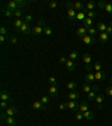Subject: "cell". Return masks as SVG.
Instances as JSON below:
<instances>
[{
  "mask_svg": "<svg viewBox=\"0 0 112 126\" xmlns=\"http://www.w3.org/2000/svg\"><path fill=\"white\" fill-rule=\"evenodd\" d=\"M97 16H98V14L95 13V11H87L86 13V17H89V18H97Z\"/></svg>",
  "mask_w": 112,
  "mask_h": 126,
  "instance_id": "cell-37",
  "label": "cell"
},
{
  "mask_svg": "<svg viewBox=\"0 0 112 126\" xmlns=\"http://www.w3.org/2000/svg\"><path fill=\"white\" fill-rule=\"evenodd\" d=\"M82 59H83V62L85 63V70L87 71V72H90V71H91V69H92V65H91L92 56H91V54L85 53V54H83Z\"/></svg>",
  "mask_w": 112,
  "mask_h": 126,
  "instance_id": "cell-1",
  "label": "cell"
},
{
  "mask_svg": "<svg viewBox=\"0 0 112 126\" xmlns=\"http://www.w3.org/2000/svg\"><path fill=\"white\" fill-rule=\"evenodd\" d=\"M16 2H17V5L19 6V7H23V6H25V5H27V1H24V0H15Z\"/></svg>",
  "mask_w": 112,
  "mask_h": 126,
  "instance_id": "cell-44",
  "label": "cell"
},
{
  "mask_svg": "<svg viewBox=\"0 0 112 126\" xmlns=\"http://www.w3.org/2000/svg\"><path fill=\"white\" fill-rule=\"evenodd\" d=\"M66 61H67V59H66L65 56H63V55L60 58V62H61V64H65Z\"/></svg>",
  "mask_w": 112,
  "mask_h": 126,
  "instance_id": "cell-52",
  "label": "cell"
},
{
  "mask_svg": "<svg viewBox=\"0 0 112 126\" xmlns=\"http://www.w3.org/2000/svg\"><path fill=\"white\" fill-rule=\"evenodd\" d=\"M89 110V105H87V102L86 101H82L80 104V111L81 113H84V111H87Z\"/></svg>",
  "mask_w": 112,
  "mask_h": 126,
  "instance_id": "cell-23",
  "label": "cell"
},
{
  "mask_svg": "<svg viewBox=\"0 0 112 126\" xmlns=\"http://www.w3.org/2000/svg\"><path fill=\"white\" fill-rule=\"evenodd\" d=\"M92 90H93V91H98V90H99V87H98V86H93V87H92Z\"/></svg>",
  "mask_w": 112,
  "mask_h": 126,
  "instance_id": "cell-54",
  "label": "cell"
},
{
  "mask_svg": "<svg viewBox=\"0 0 112 126\" xmlns=\"http://www.w3.org/2000/svg\"><path fill=\"white\" fill-rule=\"evenodd\" d=\"M98 7L97 2H94V1H89V2L86 3L85 6V10L87 11H94V9Z\"/></svg>",
  "mask_w": 112,
  "mask_h": 126,
  "instance_id": "cell-14",
  "label": "cell"
},
{
  "mask_svg": "<svg viewBox=\"0 0 112 126\" xmlns=\"http://www.w3.org/2000/svg\"><path fill=\"white\" fill-rule=\"evenodd\" d=\"M110 25H111V26H112V20H111V24H110Z\"/></svg>",
  "mask_w": 112,
  "mask_h": 126,
  "instance_id": "cell-56",
  "label": "cell"
},
{
  "mask_svg": "<svg viewBox=\"0 0 112 126\" xmlns=\"http://www.w3.org/2000/svg\"><path fill=\"white\" fill-rule=\"evenodd\" d=\"M97 33H98V29L94 28V27H90V28H87V34H89L90 36L95 37L97 36Z\"/></svg>",
  "mask_w": 112,
  "mask_h": 126,
  "instance_id": "cell-27",
  "label": "cell"
},
{
  "mask_svg": "<svg viewBox=\"0 0 112 126\" xmlns=\"http://www.w3.org/2000/svg\"><path fill=\"white\" fill-rule=\"evenodd\" d=\"M77 82L76 81H70L67 84H66V87H67V89L68 90H72V91H74V90L77 88Z\"/></svg>",
  "mask_w": 112,
  "mask_h": 126,
  "instance_id": "cell-21",
  "label": "cell"
},
{
  "mask_svg": "<svg viewBox=\"0 0 112 126\" xmlns=\"http://www.w3.org/2000/svg\"><path fill=\"white\" fill-rule=\"evenodd\" d=\"M93 68H94V70L97 71V72L98 71H102V63L98 61V62H95L93 64Z\"/></svg>",
  "mask_w": 112,
  "mask_h": 126,
  "instance_id": "cell-33",
  "label": "cell"
},
{
  "mask_svg": "<svg viewBox=\"0 0 112 126\" xmlns=\"http://www.w3.org/2000/svg\"><path fill=\"white\" fill-rule=\"evenodd\" d=\"M44 33L47 35V36H50V35L53 34V31L48 26H47V25H45V26H44Z\"/></svg>",
  "mask_w": 112,
  "mask_h": 126,
  "instance_id": "cell-36",
  "label": "cell"
},
{
  "mask_svg": "<svg viewBox=\"0 0 112 126\" xmlns=\"http://www.w3.org/2000/svg\"><path fill=\"white\" fill-rule=\"evenodd\" d=\"M58 3L56 2V1H50V2H48V7L52 8V9H55V8H57Z\"/></svg>",
  "mask_w": 112,
  "mask_h": 126,
  "instance_id": "cell-41",
  "label": "cell"
},
{
  "mask_svg": "<svg viewBox=\"0 0 112 126\" xmlns=\"http://www.w3.org/2000/svg\"><path fill=\"white\" fill-rule=\"evenodd\" d=\"M6 38H7V37H6L5 35H0V42H1V43H5L6 42Z\"/></svg>",
  "mask_w": 112,
  "mask_h": 126,
  "instance_id": "cell-53",
  "label": "cell"
},
{
  "mask_svg": "<svg viewBox=\"0 0 112 126\" xmlns=\"http://www.w3.org/2000/svg\"><path fill=\"white\" fill-rule=\"evenodd\" d=\"M82 41H83V43L86 45H93L94 43H95V37L86 35V36H84L83 38H82Z\"/></svg>",
  "mask_w": 112,
  "mask_h": 126,
  "instance_id": "cell-7",
  "label": "cell"
},
{
  "mask_svg": "<svg viewBox=\"0 0 112 126\" xmlns=\"http://www.w3.org/2000/svg\"><path fill=\"white\" fill-rule=\"evenodd\" d=\"M74 9H78L80 11L85 10V9H84L83 2H81V1H76V2H74Z\"/></svg>",
  "mask_w": 112,
  "mask_h": 126,
  "instance_id": "cell-25",
  "label": "cell"
},
{
  "mask_svg": "<svg viewBox=\"0 0 112 126\" xmlns=\"http://www.w3.org/2000/svg\"><path fill=\"white\" fill-rule=\"evenodd\" d=\"M18 113V108L17 107H9V108H7V109H6V111H5V114L7 116H15L16 114Z\"/></svg>",
  "mask_w": 112,
  "mask_h": 126,
  "instance_id": "cell-10",
  "label": "cell"
},
{
  "mask_svg": "<svg viewBox=\"0 0 112 126\" xmlns=\"http://www.w3.org/2000/svg\"><path fill=\"white\" fill-rule=\"evenodd\" d=\"M23 24H24V20H21V19H16V20L13 21V26H15V28L17 29V31H19V28L21 27Z\"/></svg>",
  "mask_w": 112,
  "mask_h": 126,
  "instance_id": "cell-28",
  "label": "cell"
},
{
  "mask_svg": "<svg viewBox=\"0 0 112 126\" xmlns=\"http://www.w3.org/2000/svg\"><path fill=\"white\" fill-rule=\"evenodd\" d=\"M83 117L85 119H87V121H92L94 118V114L92 111H90V110H87V111H84L83 113Z\"/></svg>",
  "mask_w": 112,
  "mask_h": 126,
  "instance_id": "cell-22",
  "label": "cell"
},
{
  "mask_svg": "<svg viewBox=\"0 0 112 126\" xmlns=\"http://www.w3.org/2000/svg\"><path fill=\"white\" fill-rule=\"evenodd\" d=\"M40 102H43L44 105H47L48 102H50V97L48 96H43L42 98H40V100H39Z\"/></svg>",
  "mask_w": 112,
  "mask_h": 126,
  "instance_id": "cell-39",
  "label": "cell"
},
{
  "mask_svg": "<svg viewBox=\"0 0 112 126\" xmlns=\"http://www.w3.org/2000/svg\"><path fill=\"white\" fill-rule=\"evenodd\" d=\"M95 98H97V92L95 91H93V90H92L91 92H89V94H87V99L89 100H95Z\"/></svg>",
  "mask_w": 112,
  "mask_h": 126,
  "instance_id": "cell-31",
  "label": "cell"
},
{
  "mask_svg": "<svg viewBox=\"0 0 112 126\" xmlns=\"http://www.w3.org/2000/svg\"><path fill=\"white\" fill-rule=\"evenodd\" d=\"M58 108H60V110L67 109V102H62V104H60V105H58Z\"/></svg>",
  "mask_w": 112,
  "mask_h": 126,
  "instance_id": "cell-42",
  "label": "cell"
},
{
  "mask_svg": "<svg viewBox=\"0 0 112 126\" xmlns=\"http://www.w3.org/2000/svg\"><path fill=\"white\" fill-rule=\"evenodd\" d=\"M48 83H50V86H57V79L55 77H50L48 78Z\"/></svg>",
  "mask_w": 112,
  "mask_h": 126,
  "instance_id": "cell-30",
  "label": "cell"
},
{
  "mask_svg": "<svg viewBox=\"0 0 112 126\" xmlns=\"http://www.w3.org/2000/svg\"><path fill=\"white\" fill-rule=\"evenodd\" d=\"M92 25H93V20H92L91 18H89V17H86V18L83 20V26L85 27V28L86 27L90 28V27H92Z\"/></svg>",
  "mask_w": 112,
  "mask_h": 126,
  "instance_id": "cell-24",
  "label": "cell"
},
{
  "mask_svg": "<svg viewBox=\"0 0 112 126\" xmlns=\"http://www.w3.org/2000/svg\"><path fill=\"white\" fill-rule=\"evenodd\" d=\"M99 37H100V42H101L102 44H105V43H108L110 36L104 32V33H101V34L99 35Z\"/></svg>",
  "mask_w": 112,
  "mask_h": 126,
  "instance_id": "cell-18",
  "label": "cell"
},
{
  "mask_svg": "<svg viewBox=\"0 0 112 126\" xmlns=\"http://www.w3.org/2000/svg\"><path fill=\"white\" fill-rule=\"evenodd\" d=\"M0 99H1V101H9V100H10L9 92H8L7 90H2L1 94H0Z\"/></svg>",
  "mask_w": 112,
  "mask_h": 126,
  "instance_id": "cell-12",
  "label": "cell"
},
{
  "mask_svg": "<svg viewBox=\"0 0 112 126\" xmlns=\"http://www.w3.org/2000/svg\"><path fill=\"white\" fill-rule=\"evenodd\" d=\"M78 98H80V94H78V92H76L75 90H74V91H71L70 94H68V99H71V100L76 101Z\"/></svg>",
  "mask_w": 112,
  "mask_h": 126,
  "instance_id": "cell-19",
  "label": "cell"
},
{
  "mask_svg": "<svg viewBox=\"0 0 112 126\" xmlns=\"http://www.w3.org/2000/svg\"><path fill=\"white\" fill-rule=\"evenodd\" d=\"M34 20V17L31 15H26L25 16V21H27V23H30V21Z\"/></svg>",
  "mask_w": 112,
  "mask_h": 126,
  "instance_id": "cell-46",
  "label": "cell"
},
{
  "mask_svg": "<svg viewBox=\"0 0 112 126\" xmlns=\"http://www.w3.org/2000/svg\"><path fill=\"white\" fill-rule=\"evenodd\" d=\"M48 94H50V97H57L60 94V90H58L57 86H50V89H48Z\"/></svg>",
  "mask_w": 112,
  "mask_h": 126,
  "instance_id": "cell-5",
  "label": "cell"
},
{
  "mask_svg": "<svg viewBox=\"0 0 112 126\" xmlns=\"http://www.w3.org/2000/svg\"><path fill=\"white\" fill-rule=\"evenodd\" d=\"M23 10L21 9H18V10H16V11H13V16H15L17 19H20V17H23Z\"/></svg>",
  "mask_w": 112,
  "mask_h": 126,
  "instance_id": "cell-34",
  "label": "cell"
},
{
  "mask_svg": "<svg viewBox=\"0 0 112 126\" xmlns=\"http://www.w3.org/2000/svg\"><path fill=\"white\" fill-rule=\"evenodd\" d=\"M97 5H98V7H99V8H101V9H104V7H105V5H107V3H105L104 1H99Z\"/></svg>",
  "mask_w": 112,
  "mask_h": 126,
  "instance_id": "cell-50",
  "label": "cell"
},
{
  "mask_svg": "<svg viewBox=\"0 0 112 126\" xmlns=\"http://www.w3.org/2000/svg\"><path fill=\"white\" fill-rule=\"evenodd\" d=\"M33 33L35 35H37V36H39V35H42L44 33V27L40 26V25H37V26H35L33 28Z\"/></svg>",
  "mask_w": 112,
  "mask_h": 126,
  "instance_id": "cell-16",
  "label": "cell"
},
{
  "mask_svg": "<svg viewBox=\"0 0 112 126\" xmlns=\"http://www.w3.org/2000/svg\"><path fill=\"white\" fill-rule=\"evenodd\" d=\"M75 118L77 119V121H82V119L84 118V117H83V113H81V111H77V113H76Z\"/></svg>",
  "mask_w": 112,
  "mask_h": 126,
  "instance_id": "cell-45",
  "label": "cell"
},
{
  "mask_svg": "<svg viewBox=\"0 0 112 126\" xmlns=\"http://www.w3.org/2000/svg\"><path fill=\"white\" fill-rule=\"evenodd\" d=\"M105 94L108 96H110V97H112V86H109L105 88Z\"/></svg>",
  "mask_w": 112,
  "mask_h": 126,
  "instance_id": "cell-43",
  "label": "cell"
},
{
  "mask_svg": "<svg viewBox=\"0 0 112 126\" xmlns=\"http://www.w3.org/2000/svg\"><path fill=\"white\" fill-rule=\"evenodd\" d=\"M7 9H9V10H11L13 13V11L18 10L19 6L17 5V2H16V1H9V2H8V5H7Z\"/></svg>",
  "mask_w": 112,
  "mask_h": 126,
  "instance_id": "cell-11",
  "label": "cell"
},
{
  "mask_svg": "<svg viewBox=\"0 0 112 126\" xmlns=\"http://www.w3.org/2000/svg\"><path fill=\"white\" fill-rule=\"evenodd\" d=\"M0 107H1V109H7L8 108V101H1V104H0Z\"/></svg>",
  "mask_w": 112,
  "mask_h": 126,
  "instance_id": "cell-48",
  "label": "cell"
},
{
  "mask_svg": "<svg viewBox=\"0 0 112 126\" xmlns=\"http://www.w3.org/2000/svg\"><path fill=\"white\" fill-rule=\"evenodd\" d=\"M77 58H78V52H76V51H73L72 53H70V60L74 61V60H76Z\"/></svg>",
  "mask_w": 112,
  "mask_h": 126,
  "instance_id": "cell-35",
  "label": "cell"
},
{
  "mask_svg": "<svg viewBox=\"0 0 112 126\" xmlns=\"http://www.w3.org/2000/svg\"><path fill=\"white\" fill-rule=\"evenodd\" d=\"M0 35H7V29H6L5 26H1L0 27Z\"/></svg>",
  "mask_w": 112,
  "mask_h": 126,
  "instance_id": "cell-49",
  "label": "cell"
},
{
  "mask_svg": "<svg viewBox=\"0 0 112 126\" xmlns=\"http://www.w3.org/2000/svg\"><path fill=\"white\" fill-rule=\"evenodd\" d=\"M31 108L35 109V110H45L46 109L45 105L43 104V102H40V101H34L33 102V105H31Z\"/></svg>",
  "mask_w": 112,
  "mask_h": 126,
  "instance_id": "cell-8",
  "label": "cell"
},
{
  "mask_svg": "<svg viewBox=\"0 0 112 126\" xmlns=\"http://www.w3.org/2000/svg\"><path fill=\"white\" fill-rule=\"evenodd\" d=\"M97 27H98V31H100L101 33H104L105 31H107V25H105L104 23H99L97 25Z\"/></svg>",
  "mask_w": 112,
  "mask_h": 126,
  "instance_id": "cell-26",
  "label": "cell"
},
{
  "mask_svg": "<svg viewBox=\"0 0 112 126\" xmlns=\"http://www.w3.org/2000/svg\"><path fill=\"white\" fill-rule=\"evenodd\" d=\"M110 83H111V86H112V77L110 78Z\"/></svg>",
  "mask_w": 112,
  "mask_h": 126,
  "instance_id": "cell-55",
  "label": "cell"
},
{
  "mask_svg": "<svg viewBox=\"0 0 112 126\" xmlns=\"http://www.w3.org/2000/svg\"><path fill=\"white\" fill-rule=\"evenodd\" d=\"M85 18H86V16L83 11H78V13L76 14V19H78V20H84Z\"/></svg>",
  "mask_w": 112,
  "mask_h": 126,
  "instance_id": "cell-32",
  "label": "cell"
},
{
  "mask_svg": "<svg viewBox=\"0 0 112 126\" xmlns=\"http://www.w3.org/2000/svg\"><path fill=\"white\" fill-rule=\"evenodd\" d=\"M103 101H104V96H103V94H98L97 98H95V102H97V105L99 106V108H102Z\"/></svg>",
  "mask_w": 112,
  "mask_h": 126,
  "instance_id": "cell-20",
  "label": "cell"
},
{
  "mask_svg": "<svg viewBox=\"0 0 112 126\" xmlns=\"http://www.w3.org/2000/svg\"><path fill=\"white\" fill-rule=\"evenodd\" d=\"M105 11H107L108 14H110V15H112V3H107L104 7Z\"/></svg>",
  "mask_w": 112,
  "mask_h": 126,
  "instance_id": "cell-40",
  "label": "cell"
},
{
  "mask_svg": "<svg viewBox=\"0 0 112 126\" xmlns=\"http://www.w3.org/2000/svg\"><path fill=\"white\" fill-rule=\"evenodd\" d=\"M67 16H68V19L70 20H74L76 19V11L74 8H70L67 9Z\"/></svg>",
  "mask_w": 112,
  "mask_h": 126,
  "instance_id": "cell-17",
  "label": "cell"
},
{
  "mask_svg": "<svg viewBox=\"0 0 112 126\" xmlns=\"http://www.w3.org/2000/svg\"><path fill=\"white\" fill-rule=\"evenodd\" d=\"M3 15H5L7 18H10V17L13 16V13L11 10H9V9H5V10H3Z\"/></svg>",
  "mask_w": 112,
  "mask_h": 126,
  "instance_id": "cell-38",
  "label": "cell"
},
{
  "mask_svg": "<svg viewBox=\"0 0 112 126\" xmlns=\"http://www.w3.org/2000/svg\"><path fill=\"white\" fill-rule=\"evenodd\" d=\"M9 39H10V42L12 43V44H16V43L18 42V38L16 36H9Z\"/></svg>",
  "mask_w": 112,
  "mask_h": 126,
  "instance_id": "cell-51",
  "label": "cell"
},
{
  "mask_svg": "<svg viewBox=\"0 0 112 126\" xmlns=\"http://www.w3.org/2000/svg\"><path fill=\"white\" fill-rule=\"evenodd\" d=\"M84 80L86 81V83H93L94 81H95V77H94V73H87L85 77H84Z\"/></svg>",
  "mask_w": 112,
  "mask_h": 126,
  "instance_id": "cell-15",
  "label": "cell"
},
{
  "mask_svg": "<svg viewBox=\"0 0 112 126\" xmlns=\"http://www.w3.org/2000/svg\"><path fill=\"white\" fill-rule=\"evenodd\" d=\"M1 121L6 122L8 126H15L16 125V119L13 116H7L5 113L1 114Z\"/></svg>",
  "mask_w": 112,
  "mask_h": 126,
  "instance_id": "cell-3",
  "label": "cell"
},
{
  "mask_svg": "<svg viewBox=\"0 0 112 126\" xmlns=\"http://www.w3.org/2000/svg\"><path fill=\"white\" fill-rule=\"evenodd\" d=\"M67 108L71 110H73V111H80V105H78L76 101H74V100H70V101L67 102Z\"/></svg>",
  "mask_w": 112,
  "mask_h": 126,
  "instance_id": "cell-4",
  "label": "cell"
},
{
  "mask_svg": "<svg viewBox=\"0 0 112 126\" xmlns=\"http://www.w3.org/2000/svg\"><path fill=\"white\" fill-rule=\"evenodd\" d=\"M94 77H95V80H99V81H103V80H105V73L103 72V71H98V72H95L94 73Z\"/></svg>",
  "mask_w": 112,
  "mask_h": 126,
  "instance_id": "cell-13",
  "label": "cell"
},
{
  "mask_svg": "<svg viewBox=\"0 0 112 126\" xmlns=\"http://www.w3.org/2000/svg\"><path fill=\"white\" fill-rule=\"evenodd\" d=\"M76 35H77L78 37H81V38H83L84 36H86V35H87V29H86L84 26L78 27L77 31H76Z\"/></svg>",
  "mask_w": 112,
  "mask_h": 126,
  "instance_id": "cell-9",
  "label": "cell"
},
{
  "mask_svg": "<svg viewBox=\"0 0 112 126\" xmlns=\"http://www.w3.org/2000/svg\"><path fill=\"white\" fill-rule=\"evenodd\" d=\"M105 33H107L109 36H112V26H111V25L107 26V31H105Z\"/></svg>",
  "mask_w": 112,
  "mask_h": 126,
  "instance_id": "cell-47",
  "label": "cell"
},
{
  "mask_svg": "<svg viewBox=\"0 0 112 126\" xmlns=\"http://www.w3.org/2000/svg\"><path fill=\"white\" fill-rule=\"evenodd\" d=\"M20 33H23L24 35H29L33 32V28H31V25L30 23H27V21H24V24L21 25V27L19 28V31Z\"/></svg>",
  "mask_w": 112,
  "mask_h": 126,
  "instance_id": "cell-2",
  "label": "cell"
},
{
  "mask_svg": "<svg viewBox=\"0 0 112 126\" xmlns=\"http://www.w3.org/2000/svg\"><path fill=\"white\" fill-rule=\"evenodd\" d=\"M82 90H83L84 92H86V94H89V92L92 91V87L90 86L89 83H84L83 86H82Z\"/></svg>",
  "mask_w": 112,
  "mask_h": 126,
  "instance_id": "cell-29",
  "label": "cell"
},
{
  "mask_svg": "<svg viewBox=\"0 0 112 126\" xmlns=\"http://www.w3.org/2000/svg\"><path fill=\"white\" fill-rule=\"evenodd\" d=\"M65 65H66V68H67V70L70 71V72H73V71H75V69H76V66H77V64H76L74 61H72V60H70V59H68V60L66 61Z\"/></svg>",
  "mask_w": 112,
  "mask_h": 126,
  "instance_id": "cell-6",
  "label": "cell"
}]
</instances>
